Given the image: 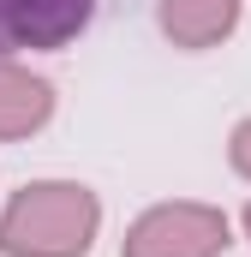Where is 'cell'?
<instances>
[{"mask_svg": "<svg viewBox=\"0 0 251 257\" xmlns=\"http://www.w3.org/2000/svg\"><path fill=\"white\" fill-rule=\"evenodd\" d=\"M96 0H0V54L12 48H66L90 24Z\"/></svg>", "mask_w": 251, "mask_h": 257, "instance_id": "3957f363", "label": "cell"}, {"mask_svg": "<svg viewBox=\"0 0 251 257\" xmlns=\"http://www.w3.org/2000/svg\"><path fill=\"white\" fill-rule=\"evenodd\" d=\"M233 245V227L215 203L174 197V203H150L120 239V257H221Z\"/></svg>", "mask_w": 251, "mask_h": 257, "instance_id": "7a4b0ae2", "label": "cell"}, {"mask_svg": "<svg viewBox=\"0 0 251 257\" xmlns=\"http://www.w3.org/2000/svg\"><path fill=\"white\" fill-rule=\"evenodd\" d=\"M102 197L78 180H30L0 209V257H90Z\"/></svg>", "mask_w": 251, "mask_h": 257, "instance_id": "6da1fadb", "label": "cell"}, {"mask_svg": "<svg viewBox=\"0 0 251 257\" xmlns=\"http://www.w3.org/2000/svg\"><path fill=\"white\" fill-rule=\"evenodd\" d=\"M239 12H245V0H162L156 24H162V36L174 48L203 54V48H215V42H227L239 30Z\"/></svg>", "mask_w": 251, "mask_h": 257, "instance_id": "5b68a950", "label": "cell"}, {"mask_svg": "<svg viewBox=\"0 0 251 257\" xmlns=\"http://www.w3.org/2000/svg\"><path fill=\"white\" fill-rule=\"evenodd\" d=\"M227 162H233V174H239V180H251V120L233 126V138H227Z\"/></svg>", "mask_w": 251, "mask_h": 257, "instance_id": "8992f818", "label": "cell"}, {"mask_svg": "<svg viewBox=\"0 0 251 257\" xmlns=\"http://www.w3.org/2000/svg\"><path fill=\"white\" fill-rule=\"evenodd\" d=\"M239 221H245V239H251V203H245V215H239Z\"/></svg>", "mask_w": 251, "mask_h": 257, "instance_id": "52a82bcc", "label": "cell"}, {"mask_svg": "<svg viewBox=\"0 0 251 257\" xmlns=\"http://www.w3.org/2000/svg\"><path fill=\"white\" fill-rule=\"evenodd\" d=\"M48 120H54V84L42 72H30L24 60L0 54V144L36 138Z\"/></svg>", "mask_w": 251, "mask_h": 257, "instance_id": "277c9868", "label": "cell"}]
</instances>
